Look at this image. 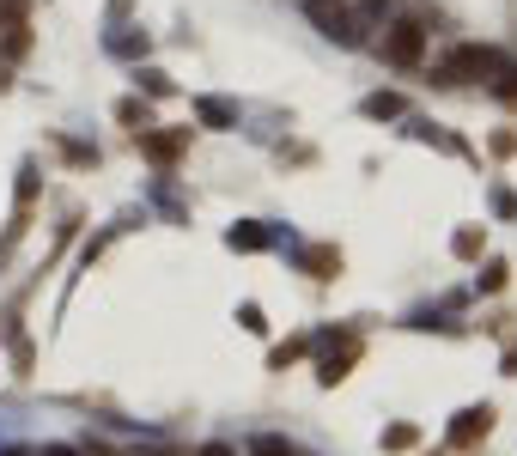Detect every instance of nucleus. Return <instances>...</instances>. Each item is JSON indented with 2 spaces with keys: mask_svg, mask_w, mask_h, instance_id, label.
Segmentation results:
<instances>
[{
  "mask_svg": "<svg viewBox=\"0 0 517 456\" xmlns=\"http://www.w3.org/2000/svg\"><path fill=\"white\" fill-rule=\"evenodd\" d=\"M505 67H511V61H505L493 43H457V49L445 55V67H438V80H445V86H493Z\"/></svg>",
  "mask_w": 517,
  "mask_h": 456,
  "instance_id": "nucleus-1",
  "label": "nucleus"
},
{
  "mask_svg": "<svg viewBox=\"0 0 517 456\" xmlns=\"http://www.w3.org/2000/svg\"><path fill=\"white\" fill-rule=\"evenodd\" d=\"M493 426H499V408H493V402H469V408H457V414H451L445 444H451V450H475V444H487V438H493Z\"/></svg>",
  "mask_w": 517,
  "mask_h": 456,
  "instance_id": "nucleus-2",
  "label": "nucleus"
},
{
  "mask_svg": "<svg viewBox=\"0 0 517 456\" xmlns=\"http://www.w3.org/2000/svg\"><path fill=\"white\" fill-rule=\"evenodd\" d=\"M384 61L390 67H420L426 61V25L420 19H390L384 25Z\"/></svg>",
  "mask_w": 517,
  "mask_h": 456,
  "instance_id": "nucleus-3",
  "label": "nucleus"
},
{
  "mask_svg": "<svg viewBox=\"0 0 517 456\" xmlns=\"http://www.w3.org/2000/svg\"><path fill=\"white\" fill-rule=\"evenodd\" d=\"M359 359H365V335H353V329H347V335H341V341H335V347H329V353L317 359V384H323V390L347 384Z\"/></svg>",
  "mask_w": 517,
  "mask_h": 456,
  "instance_id": "nucleus-4",
  "label": "nucleus"
},
{
  "mask_svg": "<svg viewBox=\"0 0 517 456\" xmlns=\"http://www.w3.org/2000/svg\"><path fill=\"white\" fill-rule=\"evenodd\" d=\"M311 25L329 37V43H341V49H353V43H365V31H359V19L341 7V0H311Z\"/></svg>",
  "mask_w": 517,
  "mask_h": 456,
  "instance_id": "nucleus-5",
  "label": "nucleus"
},
{
  "mask_svg": "<svg viewBox=\"0 0 517 456\" xmlns=\"http://www.w3.org/2000/svg\"><path fill=\"white\" fill-rule=\"evenodd\" d=\"M140 140V152L153 165H177L183 159V146H189V128H146V134H134Z\"/></svg>",
  "mask_w": 517,
  "mask_h": 456,
  "instance_id": "nucleus-6",
  "label": "nucleus"
},
{
  "mask_svg": "<svg viewBox=\"0 0 517 456\" xmlns=\"http://www.w3.org/2000/svg\"><path fill=\"white\" fill-rule=\"evenodd\" d=\"M299 268H305L311 280H341V250H335V244H305V250H299Z\"/></svg>",
  "mask_w": 517,
  "mask_h": 456,
  "instance_id": "nucleus-7",
  "label": "nucleus"
},
{
  "mask_svg": "<svg viewBox=\"0 0 517 456\" xmlns=\"http://www.w3.org/2000/svg\"><path fill=\"white\" fill-rule=\"evenodd\" d=\"M116 122L134 128V134H146V128H153V104H146V98H122L116 104Z\"/></svg>",
  "mask_w": 517,
  "mask_h": 456,
  "instance_id": "nucleus-8",
  "label": "nucleus"
},
{
  "mask_svg": "<svg viewBox=\"0 0 517 456\" xmlns=\"http://www.w3.org/2000/svg\"><path fill=\"white\" fill-rule=\"evenodd\" d=\"M195 116H201L207 128H232V122H238V110H232L226 98H201V104H195Z\"/></svg>",
  "mask_w": 517,
  "mask_h": 456,
  "instance_id": "nucleus-9",
  "label": "nucleus"
},
{
  "mask_svg": "<svg viewBox=\"0 0 517 456\" xmlns=\"http://www.w3.org/2000/svg\"><path fill=\"white\" fill-rule=\"evenodd\" d=\"M226 244L232 250H268V232H262L256 219H244V225H232V232H226Z\"/></svg>",
  "mask_w": 517,
  "mask_h": 456,
  "instance_id": "nucleus-10",
  "label": "nucleus"
},
{
  "mask_svg": "<svg viewBox=\"0 0 517 456\" xmlns=\"http://www.w3.org/2000/svg\"><path fill=\"white\" fill-rule=\"evenodd\" d=\"M487 250V232H481V225H463V232L451 238V256H463V262H475Z\"/></svg>",
  "mask_w": 517,
  "mask_h": 456,
  "instance_id": "nucleus-11",
  "label": "nucleus"
},
{
  "mask_svg": "<svg viewBox=\"0 0 517 456\" xmlns=\"http://www.w3.org/2000/svg\"><path fill=\"white\" fill-rule=\"evenodd\" d=\"M378 444H384V450H414V444H420V426H414V420H396V426H384Z\"/></svg>",
  "mask_w": 517,
  "mask_h": 456,
  "instance_id": "nucleus-12",
  "label": "nucleus"
},
{
  "mask_svg": "<svg viewBox=\"0 0 517 456\" xmlns=\"http://www.w3.org/2000/svg\"><path fill=\"white\" fill-rule=\"evenodd\" d=\"M359 110L372 116V122H384V116H402V92H372V98H365Z\"/></svg>",
  "mask_w": 517,
  "mask_h": 456,
  "instance_id": "nucleus-13",
  "label": "nucleus"
},
{
  "mask_svg": "<svg viewBox=\"0 0 517 456\" xmlns=\"http://www.w3.org/2000/svg\"><path fill=\"white\" fill-rule=\"evenodd\" d=\"M250 456H305L299 444H286V438H274V432H262L256 444H250Z\"/></svg>",
  "mask_w": 517,
  "mask_h": 456,
  "instance_id": "nucleus-14",
  "label": "nucleus"
},
{
  "mask_svg": "<svg viewBox=\"0 0 517 456\" xmlns=\"http://www.w3.org/2000/svg\"><path fill=\"white\" fill-rule=\"evenodd\" d=\"M505 280H511V262H499V256H493V262L481 268V292H505Z\"/></svg>",
  "mask_w": 517,
  "mask_h": 456,
  "instance_id": "nucleus-15",
  "label": "nucleus"
},
{
  "mask_svg": "<svg viewBox=\"0 0 517 456\" xmlns=\"http://www.w3.org/2000/svg\"><path fill=\"white\" fill-rule=\"evenodd\" d=\"M305 347H311V341H286V347H274V353H268V371H286L292 359H305Z\"/></svg>",
  "mask_w": 517,
  "mask_h": 456,
  "instance_id": "nucleus-16",
  "label": "nucleus"
},
{
  "mask_svg": "<svg viewBox=\"0 0 517 456\" xmlns=\"http://www.w3.org/2000/svg\"><path fill=\"white\" fill-rule=\"evenodd\" d=\"M140 80H146V98H171V92H177V86H171V73H159V67H146Z\"/></svg>",
  "mask_w": 517,
  "mask_h": 456,
  "instance_id": "nucleus-17",
  "label": "nucleus"
},
{
  "mask_svg": "<svg viewBox=\"0 0 517 456\" xmlns=\"http://www.w3.org/2000/svg\"><path fill=\"white\" fill-rule=\"evenodd\" d=\"M31 201H37V165L19 171V207H31Z\"/></svg>",
  "mask_w": 517,
  "mask_h": 456,
  "instance_id": "nucleus-18",
  "label": "nucleus"
},
{
  "mask_svg": "<svg viewBox=\"0 0 517 456\" xmlns=\"http://www.w3.org/2000/svg\"><path fill=\"white\" fill-rule=\"evenodd\" d=\"M238 323H244L250 335H262V329H268V323H262V304H244V311H238Z\"/></svg>",
  "mask_w": 517,
  "mask_h": 456,
  "instance_id": "nucleus-19",
  "label": "nucleus"
},
{
  "mask_svg": "<svg viewBox=\"0 0 517 456\" xmlns=\"http://www.w3.org/2000/svg\"><path fill=\"white\" fill-rule=\"evenodd\" d=\"M493 152H499V159H511V152H517V134H493Z\"/></svg>",
  "mask_w": 517,
  "mask_h": 456,
  "instance_id": "nucleus-20",
  "label": "nucleus"
},
{
  "mask_svg": "<svg viewBox=\"0 0 517 456\" xmlns=\"http://www.w3.org/2000/svg\"><path fill=\"white\" fill-rule=\"evenodd\" d=\"M359 13H365V19H384L390 7H384V0H359Z\"/></svg>",
  "mask_w": 517,
  "mask_h": 456,
  "instance_id": "nucleus-21",
  "label": "nucleus"
},
{
  "mask_svg": "<svg viewBox=\"0 0 517 456\" xmlns=\"http://www.w3.org/2000/svg\"><path fill=\"white\" fill-rule=\"evenodd\" d=\"M505 377H517V341L505 347Z\"/></svg>",
  "mask_w": 517,
  "mask_h": 456,
  "instance_id": "nucleus-22",
  "label": "nucleus"
},
{
  "mask_svg": "<svg viewBox=\"0 0 517 456\" xmlns=\"http://www.w3.org/2000/svg\"><path fill=\"white\" fill-rule=\"evenodd\" d=\"M201 456H238V450H232V444H207Z\"/></svg>",
  "mask_w": 517,
  "mask_h": 456,
  "instance_id": "nucleus-23",
  "label": "nucleus"
},
{
  "mask_svg": "<svg viewBox=\"0 0 517 456\" xmlns=\"http://www.w3.org/2000/svg\"><path fill=\"white\" fill-rule=\"evenodd\" d=\"M426 456H463V450H426Z\"/></svg>",
  "mask_w": 517,
  "mask_h": 456,
  "instance_id": "nucleus-24",
  "label": "nucleus"
}]
</instances>
